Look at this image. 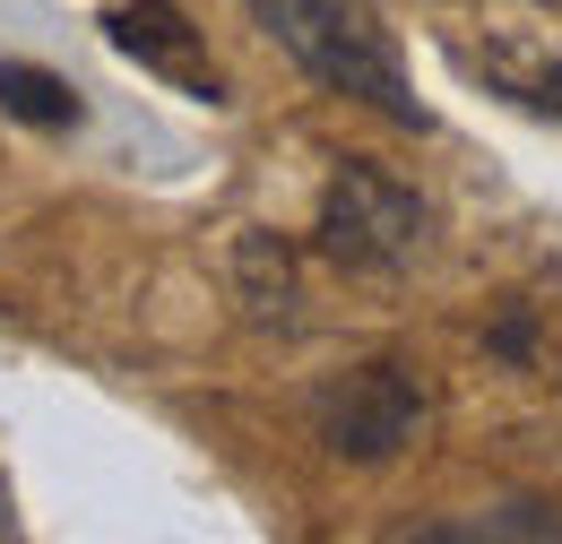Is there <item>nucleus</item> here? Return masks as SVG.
<instances>
[{
	"label": "nucleus",
	"mask_w": 562,
	"mask_h": 544,
	"mask_svg": "<svg viewBox=\"0 0 562 544\" xmlns=\"http://www.w3.org/2000/svg\"><path fill=\"white\" fill-rule=\"evenodd\" d=\"M424 544H502V536H562V519L546 510V501H502V510H485V519H432V528H416Z\"/></svg>",
	"instance_id": "nucleus-7"
},
{
	"label": "nucleus",
	"mask_w": 562,
	"mask_h": 544,
	"mask_svg": "<svg viewBox=\"0 0 562 544\" xmlns=\"http://www.w3.org/2000/svg\"><path fill=\"white\" fill-rule=\"evenodd\" d=\"M0 536H18V510H9V484H0Z\"/></svg>",
	"instance_id": "nucleus-10"
},
{
	"label": "nucleus",
	"mask_w": 562,
	"mask_h": 544,
	"mask_svg": "<svg viewBox=\"0 0 562 544\" xmlns=\"http://www.w3.org/2000/svg\"><path fill=\"white\" fill-rule=\"evenodd\" d=\"M234 276H243L251 320H294V251L278 234H243L234 242Z\"/></svg>",
	"instance_id": "nucleus-6"
},
{
	"label": "nucleus",
	"mask_w": 562,
	"mask_h": 544,
	"mask_svg": "<svg viewBox=\"0 0 562 544\" xmlns=\"http://www.w3.org/2000/svg\"><path fill=\"white\" fill-rule=\"evenodd\" d=\"M104 35H113L122 61H139V69H156V78H173L182 95H209L216 104V61L200 53V26H191L173 0H131V9H113Z\"/></svg>",
	"instance_id": "nucleus-4"
},
{
	"label": "nucleus",
	"mask_w": 562,
	"mask_h": 544,
	"mask_svg": "<svg viewBox=\"0 0 562 544\" xmlns=\"http://www.w3.org/2000/svg\"><path fill=\"white\" fill-rule=\"evenodd\" d=\"M510 104H528V113H546V122H562V53L546 69H510V78H493Z\"/></svg>",
	"instance_id": "nucleus-8"
},
{
	"label": "nucleus",
	"mask_w": 562,
	"mask_h": 544,
	"mask_svg": "<svg viewBox=\"0 0 562 544\" xmlns=\"http://www.w3.org/2000/svg\"><path fill=\"white\" fill-rule=\"evenodd\" d=\"M243 9H251L285 53L329 87V95L372 104V113L398 122V131H432V113L416 104V87H407L398 53H390V35H381L355 0H243Z\"/></svg>",
	"instance_id": "nucleus-1"
},
{
	"label": "nucleus",
	"mask_w": 562,
	"mask_h": 544,
	"mask_svg": "<svg viewBox=\"0 0 562 544\" xmlns=\"http://www.w3.org/2000/svg\"><path fill=\"white\" fill-rule=\"evenodd\" d=\"M0 113L26 122V131H78V122H87L78 87L53 78V69H35V61H0Z\"/></svg>",
	"instance_id": "nucleus-5"
},
{
	"label": "nucleus",
	"mask_w": 562,
	"mask_h": 544,
	"mask_svg": "<svg viewBox=\"0 0 562 544\" xmlns=\"http://www.w3.org/2000/svg\"><path fill=\"white\" fill-rule=\"evenodd\" d=\"M312 432H321L329 458L381 467V458H398V450L424 432V381L407 363H363V372H347L338 389H321Z\"/></svg>",
	"instance_id": "nucleus-3"
},
{
	"label": "nucleus",
	"mask_w": 562,
	"mask_h": 544,
	"mask_svg": "<svg viewBox=\"0 0 562 544\" xmlns=\"http://www.w3.org/2000/svg\"><path fill=\"white\" fill-rule=\"evenodd\" d=\"M493 354H510V363H528V311H510V320L493 329Z\"/></svg>",
	"instance_id": "nucleus-9"
},
{
	"label": "nucleus",
	"mask_w": 562,
	"mask_h": 544,
	"mask_svg": "<svg viewBox=\"0 0 562 544\" xmlns=\"http://www.w3.org/2000/svg\"><path fill=\"white\" fill-rule=\"evenodd\" d=\"M424 225H432L424 191H407V182L381 173V165H338V182L321 191V251L355 276L407 269L424 251Z\"/></svg>",
	"instance_id": "nucleus-2"
}]
</instances>
